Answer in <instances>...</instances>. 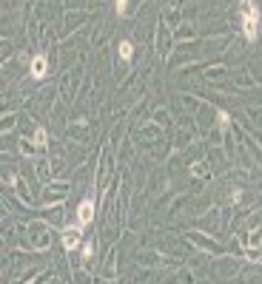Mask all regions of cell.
I'll return each instance as SVG.
<instances>
[{"label": "cell", "mask_w": 262, "mask_h": 284, "mask_svg": "<svg viewBox=\"0 0 262 284\" xmlns=\"http://www.w3.org/2000/svg\"><path fill=\"white\" fill-rule=\"evenodd\" d=\"M46 71H49V57H46V54H35L29 60V74L35 80H43Z\"/></svg>", "instance_id": "2"}, {"label": "cell", "mask_w": 262, "mask_h": 284, "mask_svg": "<svg viewBox=\"0 0 262 284\" xmlns=\"http://www.w3.org/2000/svg\"><path fill=\"white\" fill-rule=\"evenodd\" d=\"M80 239H83V227L77 225V227H66L63 230V247L72 253L74 247H80Z\"/></svg>", "instance_id": "4"}, {"label": "cell", "mask_w": 262, "mask_h": 284, "mask_svg": "<svg viewBox=\"0 0 262 284\" xmlns=\"http://www.w3.org/2000/svg\"><path fill=\"white\" fill-rule=\"evenodd\" d=\"M35 142H37V145H46V131H43V128H37V131H35Z\"/></svg>", "instance_id": "8"}, {"label": "cell", "mask_w": 262, "mask_h": 284, "mask_svg": "<svg viewBox=\"0 0 262 284\" xmlns=\"http://www.w3.org/2000/svg\"><path fill=\"white\" fill-rule=\"evenodd\" d=\"M94 222V199H83L80 207H77V225L86 227Z\"/></svg>", "instance_id": "3"}, {"label": "cell", "mask_w": 262, "mask_h": 284, "mask_svg": "<svg viewBox=\"0 0 262 284\" xmlns=\"http://www.w3.org/2000/svg\"><path fill=\"white\" fill-rule=\"evenodd\" d=\"M120 60L123 63H131V57H134V46H131V40H120Z\"/></svg>", "instance_id": "5"}, {"label": "cell", "mask_w": 262, "mask_h": 284, "mask_svg": "<svg viewBox=\"0 0 262 284\" xmlns=\"http://www.w3.org/2000/svg\"><path fill=\"white\" fill-rule=\"evenodd\" d=\"M240 23H242V34H245L248 43H254L259 37V26H262V14L259 6L254 0H242L240 3Z\"/></svg>", "instance_id": "1"}, {"label": "cell", "mask_w": 262, "mask_h": 284, "mask_svg": "<svg viewBox=\"0 0 262 284\" xmlns=\"http://www.w3.org/2000/svg\"><path fill=\"white\" fill-rule=\"evenodd\" d=\"M217 122H219V128H228V111H217Z\"/></svg>", "instance_id": "7"}, {"label": "cell", "mask_w": 262, "mask_h": 284, "mask_svg": "<svg viewBox=\"0 0 262 284\" xmlns=\"http://www.w3.org/2000/svg\"><path fill=\"white\" fill-rule=\"evenodd\" d=\"M117 14H120V17H125V14H128V0H117Z\"/></svg>", "instance_id": "6"}, {"label": "cell", "mask_w": 262, "mask_h": 284, "mask_svg": "<svg viewBox=\"0 0 262 284\" xmlns=\"http://www.w3.org/2000/svg\"><path fill=\"white\" fill-rule=\"evenodd\" d=\"M91 253H94V247H91V241H86L83 244V259H91Z\"/></svg>", "instance_id": "9"}]
</instances>
